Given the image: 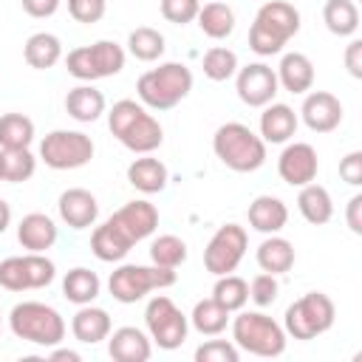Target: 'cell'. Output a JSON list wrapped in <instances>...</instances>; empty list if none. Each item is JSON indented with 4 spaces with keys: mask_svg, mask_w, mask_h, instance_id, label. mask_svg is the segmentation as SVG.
<instances>
[{
    "mask_svg": "<svg viewBox=\"0 0 362 362\" xmlns=\"http://www.w3.org/2000/svg\"><path fill=\"white\" fill-rule=\"evenodd\" d=\"M107 127L110 133L130 150V153H153L164 141V130L153 113L136 99H119L107 110Z\"/></svg>",
    "mask_w": 362,
    "mask_h": 362,
    "instance_id": "obj_1",
    "label": "cell"
},
{
    "mask_svg": "<svg viewBox=\"0 0 362 362\" xmlns=\"http://www.w3.org/2000/svg\"><path fill=\"white\" fill-rule=\"evenodd\" d=\"M212 150L223 167L235 173H255L266 164V141L243 122H226L212 136Z\"/></svg>",
    "mask_w": 362,
    "mask_h": 362,
    "instance_id": "obj_2",
    "label": "cell"
},
{
    "mask_svg": "<svg viewBox=\"0 0 362 362\" xmlns=\"http://www.w3.org/2000/svg\"><path fill=\"white\" fill-rule=\"evenodd\" d=\"M192 90V71L184 62H161L139 76V102L150 110H170Z\"/></svg>",
    "mask_w": 362,
    "mask_h": 362,
    "instance_id": "obj_3",
    "label": "cell"
},
{
    "mask_svg": "<svg viewBox=\"0 0 362 362\" xmlns=\"http://www.w3.org/2000/svg\"><path fill=\"white\" fill-rule=\"evenodd\" d=\"M8 325L11 334L23 342L54 348L65 339V320L54 305L37 303V300H23L8 311Z\"/></svg>",
    "mask_w": 362,
    "mask_h": 362,
    "instance_id": "obj_4",
    "label": "cell"
},
{
    "mask_svg": "<svg viewBox=\"0 0 362 362\" xmlns=\"http://www.w3.org/2000/svg\"><path fill=\"white\" fill-rule=\"evenodd\" d=\"M286 339L288 334L283 331V325L263 311H240L232 320V342L252 356H280L286 351Z\"/></svg>",
    "mask_w": 362,
    "mask_h": 362,
    "instance_id": "obj_5",
    "label": "cell"
},
{
    "mask_svg": "<svg viewBox=\"0 0 362 362\" xmlns=\"http://www.w3.org/2000/svg\"><path fill=\"white\" fill-rule=\"evenodd\" d=\"M178 274L175 269H164V266H141V263H122L116 272H110L107 277V291L116 303H139L144 294L156 291V288H170L175 286Z\"/></svg>",
    "mask_w": 362,
    "mask_h": 362,
    "instance_id": "obj_6",
    "label": "cell"
},
{
    "mask_svg": "<svg viewBox=\"0 0 362 362\" xmlns=\"http://www.w3.org/2000/svg\"><path fill=\"white\" fill-rule=\"evenodd\" d=\"M334 317H337L334 300L322 291H308L286 308L283 331L294 339H314L334 325Z\"/></svg>",
    "mask_w": 362,
    "mask_h": 362,
    "instance_id": "obj_7",
    "label": "cell"
},
{
    "mask_svg": "<svg viewBox=\"0 0 362 362\" xmlns=\"http://www.w3.org/2000/svg\"><path fill=\"white\" fill-rule=\"evenodd\" d=\"M144 325H147L150 339L161 351L181 348L184 339H187V334H189V317L167 294H158V297H153L147 303V308H144Z\"/></svg>",
    "mask_w": 362,
    "mask_h": 362,
    "instance_id": "obj_8",
    "label": "cell"
},
{
    "mask_svg": "<svg viewBox=\"0 0 362 362\" xmlns=\"http://www.w3.org/2000/svg\"><path fill=\"white\" fill-rule=\"evenodd\" d=\"M93 139L82 130H51L40 141V158L51 170H79L93 158Z\"/></svg>",
    "mask_w": 362,
    "mask_h": 362,
    "instance_id": "obj_9",
    "label": "cell"
},
{
    "mask_svg": "<svg viewBox=\"0 0 362 362\" xmlns=\"http://www.w3.org/2000/svg\"><path fill=\"white\" fill-rule=\"evenodd\" d=\"M249 249V235L240 223H223L215 229V235L209 238L206 249H204V266L209 274L221 277L229 274L240 266L243 255Z\"/></svg>",
    "mask_w": 362,
    "mask_h": 362,
    "instance_id": "obj_10",
    "label": "cell"
},
{
    "mask_svg": "<svg viewBox=\"0 0 362 362\" xmlns=\"http://www.w3.org/2000/svg\"><path fill=\"white\" fill-rule=\"evenodd\" d=\"M235 90H238V99L243 105L263 107V105L274 102V96L280 90L277 74L266 62H249V65L238 68V74H235Z\"/></svg>",
    "mask_w": 362,
    "mask_h": 362,
    "instance_id": "obj_11",
    "label": "cell"
},
{
    "mask_svg": "<svg viewBox=\"0 0 362 362\" xmlns=\"http://www.w3.org/2000/svg\"><path fill=\"white\" fill-rule=\"evenodd\" d=\"M277 173L288 187H305L317 178L320 173V158L317 150L308 141H291L283 147L277 158Z\"/></svg>",
    "mask_w": 362,
    "mask_h": 362,
    "instance_id": "obj_12",
    "label": "cell"
},
{
    "mask_svg": "<svg viewBox=\"0 0 362 362\" xmlns=\"http://www.w3.org/2000/svg\"><path fill=\"white\" fill-rule=\"evenodd\" d=\"M300 119L314 133H331L342 122V102L328 90H311L300 105Z\"/></svg>",
    "mask_w": 362,
    "mask_h": 362,
    "instance_id": "obj_13",
    "label": "cell"
},
{
    "mask_svg": "<svg viewBox=\"0 0 362 362\" xmlns=\"http://www.w3.org/2000/svg\"><path fill=\"white\" fill-rule=\"evenodd\" d=\"M107 221H113L133 243H139V240H144V238H150L156 232L158 209H156V204L139 198V201H127L124 206H119Z\"/></svg>",
    "mask_w": 362,
    "mask_h": 362,
    "instance_id": "obj_14",
    "label": "cell"
},
{
    "mask_svg": "<svg viewBox=\"0 0 362 362\" xmlns=\"http://www.w3.org/2000/svg\"><path fill=\"white\" fill-rule=\"evenodd\" d=\"M57 212L62 218V223H68L71 229H88L96 223L99 218V201L93 198V192L82 189V187H71L59 195L57 201Z\"/></svg>",
    "mask_w": 362,
    "mask_h": 362,
    "instance_id": "obj_15",
    "label": "cell"
},
{
    "mask_svg": "<svg viewBox=\"0 0 362 362\" xmlns=\"http://www.w3.org/2000/svg\"><path fill=\"white\" fill-rule=\"evenodd\" d=\"M107 354L116 362H147L153 354V339L136 325H122L107 334Z\"/></svg>",
    "mask_w": 362,
    "mask_h": 362,
    "instance_id": "obj_16",
    "label": "cell"
},
{
    "mask_svg": "<svg viewBox=\"0 0 362 362\" xmlns=\"http://www.w3.org/2000/svg\"><path fill=\"white\" fill-rule=\"evenodd\" d=\"M297 124L300 119L294 107L283 102H269L263 105V113H260V139L266 144H286L297 133Z\"/></svg>",
    "mask_w": 362,
    "mask_h": 362,
    "instance_id": "obj_17",
    "label": "cell"
},
{
    "mask_svg": "<svg viewBox=\"0 0 362 362\" xmlns=\"http://www.w3.org/2000/svg\"><path fill=\"white\" fill-rule=\"evenodd\" d=\"M255 20L283 42H288L300 31V11L286 0H266L257 8Z\"/></svg>",
    "mask_w": 362,
    "mask_h": 362,
    "instance_id": "obj_18",
    "label": "cell"
},
{
    "mask_svg": "<svg viewBox=\"0 0 362 362\" xmlns=\"http://www.w3.org/2000/svg\"><path fill=\"white\" fill-rule=\"evenodd\" d=\"M113 331L110 314L93 303L79 305V311L71 317V334L74 339H79L82 345H96L102 339H107V334Z\"/></svg>",
    "mask_w": 362,
    "mask_h": 362,
    "instance_id": "obj_19",
    "label": "cell"
},
{
    "mask_svg": "<svg viewBox=\"0 0 362 362\" xmlns=\"http://www.w3.org/2000/svg\"><path fill=\"white\" fill-rule=\"evenodd\" d=\"M274 74H277V85L288 93H308L314 85V62L300 51L283 54Z\"/></svg>",
    "mask_w": 362,
    "mask_h": 362,
    "instance_id": "obj_20",
    "label": "cell"
},
{
    "mask_svg": "<svg viewBox=\"0 0 362 362\" xmlns=\"http://www.w3.org/2000/svg\"><path fill=\"white\" fill-rule=\"evenodd\" d=\"M133 249V240L113 223L105 221L90 232V252L102 260V263H119L127 257V252Z\"/></svg>",
    "mask_w": 362,
    "mask_h": 362,
    "instance_id": "obj_21",
    "label": "cell"
},
{
    "mask_svg": "<svg viewBox=\"0 0 362 362\" xmlns=\"http://www.w3.org/2000/svg\"><path fill=\"white\" fill-rule=\"evenodd\" d=\"M249 226L263 235H277L288 223V206L277 195H257L249 204Z\"/></svg>",
    "mask_w": 362,
    "mask_h": 362,
    "instance_id": "obj_22",
    "label": "cell"
},
{
    "mask_svg": "<svg viewBox=\"0 0 362 362\" xmlns=\"http://www.w3.org/2000/svg\"><path fill=\"white\" fill-rule=\"evenodd\" d=\"M17 240L28 252H45L57 243V223L45 212H28L17 223Z\"/></svg>",
    "mask_w": 362,
    "mask_h": 362,
    "instance_id": "obj_23",
    "label": "cell"
},
{
    "mask_svg": "<svg viewBox=\"0 0 362 362\" xmlns=\"http://www.w3.org/2000/svg\"><path fill=\"white\" fill-rule=\"evenodd\" d=\"M65 113L74 122H79V124H90V122H96L105 113V93L96 90L93 85L82 82V85H76V88L68 90V96H65Z\"/></svg>",
    "mask_w": 362,
    "mask_h": 362,
    "instance_id": "obj_24",
    "label": "cell"
},
{
    "mask_svg": "<svg viewBox=\"0 0 362 362\" xmlns=\"http://www.w3.org/2000/svg\"><path fill=\"white\" fill-rule=\"evenodd\" d=\"M127 181L130 187H136L139 192L144 195H153V192H161L170 181V173L164 167L161 158H153L150 153H144L141 158H133L130 167H127Z\"/></svg>",
    "mask_w": 362,
    "mask_h": 362,
    "instance_id": "obj_25",
    "label": "cell"
},
{
    "mask_svg": "<svg viewBox=\"0 0 362 362\" xmlns=\"http://www.w3.org/2000/svg\"><path fill=\"white\" fill-rule=\"evenodd\" d=\"M297 209H300V215H303L308 223L322 226V223H328V221L334 218V201H331V192H328L322 184L311 181V184L300 187Z\"/></svg>",
    "mask_w": 362,
    "mask_h": 362,
    "instance_id": "obj_26",
    "label": "cell"
},
{
    "mask_svg": "<svg viewBox=\"0 0 362 362\" xmlns=\"http://www.w3.org/2000/svg\"><path fill=\"white\" fill-rule=\"evenodd\" d=\"M255 260H257L260 272L286 274V272L294 266V246H291V240H286V238H280V235H269V238L257 246Z\"/></svg>",
    "mask_w": 362,
    "mask_h": 362,
    "instance_id": "obj_27",
    "label": "cell"
},
{
    "mask_svg": "<svg viewBox=\"0 0 362 362\" xmlns=\"http://www.w3.org/2000/svg\"><path fill=\"white\" fill-rule=\"evenodd\" d=\"M23 57L31 68L37 71H45V68H54L59 59H62V42L57 34H48V31H37L25 40L23 45Z\"/></svg>",
    "mask_w": 362,
    "mask_h": 362,
    "instance_id": "obj_28",
    "label": "cell"
},
{
    "mask_svg": "<svg viewBox=\"0 0 362 362\" xmlns=\"http://www.w3.org/2000/svg\"><path fill=\"white\" fill-rule=\"evenodd\" d=\"M99 288H102V280L96 272L85 269V266H76L71 269L65 277H62V297L74 305H88L99 297Z\"/></svg>",
    "mask_w": 362,
    "mask_h": 362,
    "instance_id": "obj_29",
    "label": "cell"
},
{
    "mask_svg": "<svg viewBox=\"0 0 362 362\" xmlns=\"http://www.w3.org/2000/svg\"><path fill=\"white\" fill-rule=\"evenodd\" d=\"M198 28L209 37V40H226L235 31V11L226 3H204L198 8Z\"/></svg>",
    "mask_w": 362,
    "mask_h": 362,
    "instance_id": "obj_30",
    "label": "cell"
},
{
    "mask_svg": "<svg viewBox=\"0 0 362 362\" xmlns=\"http://www.w3.org/2000/svg\"><path fill=\"white\" fill-rule=\"evenodd\" d=\"M322 23L337 37H351L359 28V8L354 0H325Z\"/></svg>",
    "mask_w": 362,
    "mask_h": 362,
    "instance_id": "obj_31",
    "label": "cell"
},
{
    "mask_svg": "<svg viewBox=\"0 0 362 362\" xmlns=\"http://www.w3.org/2000/svg\"><path fill=\"white\" fill-rule=\"evenodd\" d=\"M226 322H229V311L212 297L198 300L192 314H189V325L204 337H218L226 328Z\"/></svg>",
    "mask_w": 362,
    "mask_h": 362,
    "instance_id": "obj_32",
    "label": "cell"
},
{
    "mask_svg": "<svg viewBox=\"0 0 362 362\" xmlns=\"http://www.w3.org/2000/svg\"><path fill=\"white\" fill-rule=\"evenodd\" d=\"M34 141V122L25 113L0 116V150H23Z\"/></svg>",
    "mask_w": 362,
    "mask_h": 362,
    "instance_id": "obj_33",
    "label": "cell"
},
{
    "mask_svg": "<svg viewBox=\"0 0 362 362\" xmlns=\"http://www.w3.org/2000/svg\"><path fill=\"white\" fill-rule=\"evenodd\" d=\"M88 51H90V62H93L96 79L116 76V74L124 68L127 54H124V48H122L119 42H113V40H99V42L88 45Z\"/></svg>",
    "mask_w": 362,
    "mask_h": 362,
    "instance_id": "obj_34",
    "label": "cell"
},
{
    "mask_svg": "<svg viewBox=\"0 0 362 362\" xmlns=\"http://www.w3.org/2000/svg\"><path fill=\"white\" fill-rule=\"evenodd\" d=\"M164 34L150 25H139L127 34V51L141 62H156L164 54Z\"/></svg>",
    "mask_w": 362,
    "mask_h": 362,
    "instance_id": "obj_35",
    "label": "cell"
},
{
    "mask_svg": "<svg viewBox=\"0 0 362 362\" xmlns=\"http://www.w3.org/2000/svg\"><path fill=\"white\" fill-rule=\"evenodd\" d=\"M212 300H218L229 314L232 311H240L246 305V300H249V283L243 277L232 274V272L229 274H221L215 280V286H212Z\"/></svg>",
    "mask_w": 362,
    "mask_h": 362,
    "instance_id": "obj_36",
    "label": "cell"
},
{
    "mask_svg": "<svg viewBox=\"0 0 362 362\" xmlns=\"http://www.w3.org/2000/svg\"><path fill=\"white\" fill-rule=\"evenodd\" d=\"M204 76L212 79V82H226L238 74V54L232 48H223V45H212L206 54H204Z\"/></svg>",
    "mask_w": 362,
    "mask_h": 362,
    "instance_id": "obj_37",
    "label": "cell"
},
{
    "mask_svg": "<svg viewBox=\"0 0 362 362\" xmlns=\"http://www.w3.org/2000/svg\"><path fill=\"white\" fill-rule=\"evenodd\" d=\"M150 260L164 269H178L187 260V243L178 235H158L150 243Z\"/></svg>",
    "mask_w": 362,
    "mask_h": 362,
    "instance_id": "obj_38",
    "label": "cell"
},
{
    "mask_svg": "<svg viewBox=\"0 0 362 362\" xmlns=\"http://www.w3.org/2000/svg\"><path fill=\"white\" fill-rule=\"evenodd\" d=\"M37 170V158L28 147L23 150H3V181L8 184H23L34 175Z\"/></svg>",
    "mask_w": 362,
    "mask_h": 362,
    "instance_id": "obj_39",
    "label": "cell"
},
{
    "mask_svg": "<svg viewBox=\"0 0 362 362\" xmlns=\"http://www.w3.org/2000/svg\"><path fill=\"white\" fill-rule=\"evenodd\" d=\"M23 260H25L28 288H45L54 283L57 266H54V260L45 257V252H28V255H23Z\"/></svg>",
    "mask_w": 362,
    "mask_h": 362,
    "instance_id": "obj_40",
    "label": "cell"
},
{
    "mask_svg": "<svg viewBox=\"0 0 362 362\" xmlns=\"http://www.w3.org/2000/svg\"><path fill=\"white\" fill-rule=\"evenodd\" d=\"M240 348L232 339H206L195 348V362H238Z\"/></svg>",
    "mask_w": 362,
    "mask_h": 362,
    "instance_id": "obj_41",
    "label": "cell"
},
{
    "mask_svg": "<svg viewBox=\"0 0 362 362\" xmlns=\"http://www.w3.org/2000/svg\"><path fill=\"white\" fill-rule=\"evenodd\" d=\"M0 286L6 291H28V277H25V260L23 255L0 260Z\"/></svg>",
    "mask_w": 362,
    "mask_h": 362,
    "instance_id": "obj_42",
    "label": "cell"
},
{
    "mask_svg": "<svg viewBox=\"0 0 362 362\" xmlns=\"http://www.w3.org/2000/svg\"><path fill=\"white\" fill-rule=\"evenodd\" d=\"M277 291H280V286H277V274H269V272L255 274L252 283H249V300H252L255 305H260V308L272 305V303L277 300Z\"/></svg>",
    "mask_w": 362,
    "mask_h": 362,
    "instance_id": "obj_43",
    "label": "cell"
},
{
    "mask_svg": "<svg viewBox=\"0 0 362 362\" xmlns=\"http://www.w3.org/2000/svg\"><path fill=\"white\" fill-rule=\"evenodd\" d=\"M201 0H161V17L173 25H187L198 17Z\"/></svg>",
    "mask_w": 362,
    "mask_h": 362,
    "instance_id": "obj_44",
    "label": "cell"
},
{
    "mask_svg": "<svg viewBox=\"0 0 362 362\" xmlns=\"http://www.w3.org/2000/svg\"><path fill=\"white\" fill-rule=\"evenodd\" d=\"M283 40H277L272 31H266L257 20L252 23V28H249V48L257 54V57H274V54H280L283 51Z\"/></svg>",
    "mask_w": 362,
    "mask_h": 362,
    "instance_id": "obj_45",
    "label": "cell"
},
{
    "mask_svg": "<svg viewBox=\"0 0 362 362\" xmlns=\"http://www.w3.org/2000/svg\"><path fill=\"white\" fill-rule=\"evenodd\" d=\"M65 68H68V74H71L74 79H79V82H93V79H96L88 45L71 48V51H68V57H65Z\"/></svg>",
    "mask_w": 362,
    "mask_h": 362,
    "instance_id": "obj_46",
    "label": "cell"
},
{
    "mask_svg": "<svg viewBox=\"0 0 362 362\" xmlns=\"http://www.w3.org/2000/svg\"><path fill=\"white\" fill-rule=\"evenodd\" d=\"M105 11H107V0H68V14L85 25L99 23Z\"/></svg>",
    "mask_w": 362,
    "mask_h": 362,
    "instance_id": "obj_47",
    "label": "cell"
},
{
    "mask_svg": "<svg viewBox=\"0 0 362 362\" xmlns=\"http://www.w3.org/2000/svg\"><path fill=\"white\" fill-rule=\"evenodd\" d=\"M339 178L351 187L362 184V150H351L342 161H339Z\"/></svg>",
    "mask_w": 362,
    "mask_h": 362,
    "instance_id": "obj_48",
    "label": "cell"
},
{
    "mask_svg": "<svg viewBox=\"0 0 362 362\" xmlns=\"http://www.w3.org/2000/svg\"><path fill=\"white\" fill-rule=\"evenodd\" d=\"M345 68L354 79H362V40H351L345 45Z\"/></svg>",
    "mask_w": 362,
    "mask_h": 362,
    "instance_id": "obj_49",
    "label": "cell"
},
{
    "mask_svg": "<svg viewBox=\"0 0 362 362\" xmlns=\"http://www.w3.org/2000/svg\"><path fill=\"white\" fill-rule=\"evenodd\" d=\"M20 3H23V11H25L28 17H37V20L51 17V14H57V8H59V0H20Z\"/></svg>",
    "mask_w": 362,
    "mask_h": 362,
    "instance_id": "obj_50",
    "label": "cell"
},
{
    "mask_svg": "<svg viewBox=\"0 0 362 362\" xmlns=\"http://www.w3.org/2000/svg\"><path fill=\"white\" fill-rule=\"evenodd\" d=\"M345 221H348V229L354 235H362V195H351L348 206H345Z\"/></svg>",
    "mask_w": 362,
    "mask_h": 362,
    "instance_id": "obj_51",
    "label": "cell"
},
{
    "mask_svg": "<svg viewBox=\"0 0 362 362\" xmlns=\"http://www.w3.org/2000/svg\"><path fill=\"white\" fill-rule=\"evenodd\" d=\"M48 359H51V362H79L82 356H79L76 351H71V348H59V345H54V351L48 354Z\"/></svg>",
    "mask_w": 362,
    "mask_h": 362,
    "instance_id": "obj_52",
    "label": "cell"
},
{
    "mask_svg": "<svg viewBox=\"0 0 362 362\" xmlns=\"http://www.w3.org/2000/svg\"><path fill=\"white\" fill-rule=\"evenodd\" d=\"M8 226H11V206L0 198V235H3Z\"/></svg>",
    "mask_w": 362,
    "mask_h": 362,
    "instance_id": "obj_53",
    "label": "cell"
},
{
    "mask_svg": "<svg viewBox=\"0 0 362 362\" xmlns=\"http://www.w3.org/2000/svg\"><path fill=\"white\" fill-rule=\"evenodd\" d=\"M0 181H3V150H0Z\"/></svg>",
    "mask_w": 362,
    "mask_h": 362,
    "instance_id": "obj_54",
    "label": "cell"
},
{
    "mask_svg": "<svg viewBox=\"0 0 362 362\" xmlns=\"http://www.w3.org/2000/svg\"><path fill=\"white\" fill-rule=\"evenodd\" d=\"M0 328H3V317H0Z\"/></svg>",
    "mask_w": 362,
    "mask_h": 362,
    "instance_id": "obj_55",
    "label": "cell"
}]
</instances>
